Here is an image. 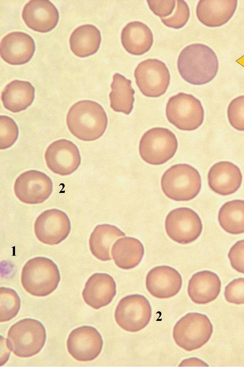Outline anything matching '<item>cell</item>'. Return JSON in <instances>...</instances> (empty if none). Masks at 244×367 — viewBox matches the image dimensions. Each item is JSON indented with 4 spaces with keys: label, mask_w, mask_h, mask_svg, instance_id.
Masks as SVG:
<instances>
[{
    "label": "cell",
    "mask_w": 244,
    "mask_h": 367,
    "mask_svg": "<svg viewBox=\"0 0 244 367\" xmlns=\"http://www.w3.org/2000/svg\"><path fill=\"white\" fill-rule=\"evenodd\" d=\"M0 322L8 321L14 317L18 313L20 306V298L16 292L10 288L1 287Z\"/></svg>",
    "instance_id": "f546056e"
},
{
    "label": "cell",
    "mask_w": 244,
    "mask_h": 367,
    "mask_svg": "<svg viewBox=\"0 0 244 367\" xmlns=\"http://www.w3.org/2000/svg\"><path fill=\"white\" fill-rule=\"evenodd\" d=\"M101 42L99 30L92 25H84L76 28L70 38V48L73 53L80 58L95 54Z\"/></svg>",
    "instance_id": "4316f807"
},
{
    "label": "cell",
    "mask_w": 244,
    "mask_h": 367,
    "mask_svg": "<svg viewBox=\"0 0 244 367\" xmlns=\"http://www.w3.org/2000/svg\"><path fill=\"white\" fill-rule=\"evenodd\" d=\"M134 77L140 91L148 97H158L164 94L170 81L166 64L156 59H147L138 64Z\"/></svg>",
    "instance_id": "30bf717a"
},
{
    "label": "cell",
    "mask_w": 244,
    "mask_h": 367,
    "mask_svg": "<svg viewBox=\"0 0 244 367\" xmlns=\"http://www.w3.org/2000/svg\"><path fill=\"white\" fill-rule=\"evenodd\" d=\"M178 68L186 81L201 85L210 82L216 77L218 61L210 47L202 44H194L186 46L180 53Z\"/></svg>",
    "instance_id": "6da1fadb"
},
{
    "label": "cell",
    "mask_w": 244,
    "mask_h": 367,
    "mask_svg": "<svg viewBox=\"0 0 244 367\" xmlns=\"http://www.w3.org/2000/svg\"><path fill=\"white\" fill-rule=\"evenodd\" d=\"M144 252L142 243L138 239L131 237L118 239L113 244L111 251L116 265L124 269H132L138 265Z\"/></svg>",
    "instance_id": "d4e9b609"
},
{
    "label": "cell",
    "mask_w": 244,
    "mask_h": 367,
    "mask_svg": "<svg viewBox=\"0 0 244 367\" xmlns=\"http://www.w3.org/2000/svg\"><path fill=\"white\" fill-rule=\"evenodd\" d=\"M66 121L70 133L84 141L100 138L108 125L107 116L102 107L88 100L74 104L68 111Z\"/></svg>",
    "instance_id": "7a4b0ae2"
},
{
    "label": "cell",
    "mask_w": 244,
    "mask_h": 367,
    "mask_svg": "<svg viewBox=\"0 0 244 367\" xmlns=\"http://www.w3.org/2000/svg\"><path fill=\"white\" fill-rule=\"evenodd\" d=\"M179 366H208V365L199 358L191 357L182 361Z\"/></svg>",
    "instance_id": "8d00e7d4"
},
{
    "label": "cell",
    "mask_w": 244,
    "mask_h": 367,
    "mask_svg": "<svg viewBox=\"0 0 244 367\" xmlns=\"http://www.w3.org/2000/svg\"><path fill=\"white\" fill-rule=\"evenodd\" d=\"M66 344L68 352L74 359L88 361L98 356L102 350L103 340L96 328L84 325L75 328L70 333Z\"/></svg>",
    "instance_id": "5bb4252c"
},
{
    "label": "cell",
    "mask_w": 244,
    "mask_h": 367,
    "mask_svg": "<svg viewBox=\"0 0 244 367\" xmlns=\"http://www.w3.org/2000/svg\"><path fill=\"white\" fill-rule=\"evenodd\" d=\"M230 123L236 129L244 131V95L233 99L228 108Z\"/></svg>",
    "instance_id": "d6a6232c"
},
{
    "label": "cell",
    "mask_w": 244,
    "mask_h": 367,
    "mask_svg": "<svg viewBox=\"0 0 244 367\" xmlns=\"http://www.w3.org/2000/svg\"><path fill=\"white\" fill-rule=\"evenodd\" d=\"M45 160L52 172L65 176L76 170L80 164L81 157L76 146L72 141L63 139L55 141L48 146Z\"/></svg>",
    "instance_id": "9a60e30c"
},
{
    "label": "cell",
    "mask_w": 244,
    "mask_h": 367,
    "mask_svg": "<svg viewBox=\"0 0 244 367\" xmlns=\"http://www.w3.org/2000/svg\"><path fill=\"white\" fill-rule=\"evenodd\" d=\"M126 234L117 227L104 224L97 225L92 233L89 245L94 257L102 261L112 259L110 250L114 243Z\"/></svg>",
    "instance_id": "484cf974"
},
{
    "label": "cell",
    "mask_w": 244,
    "mask_h": 367,
    "mask_svg": "<svg viewBox=\"0 0 244 367\" xmlns=\"http://www.w3.org/2000/svg\"><path fill=\"white\" fill-rule=\"evenodd\" d=\"M35 89L28 81L15 80L8 83L2 92L4 107L16 113L26 110L33 102Z\"/></svg>",
    "instance_id": "cb8c5ba5"
},
{
    "label": "cell",
    "mask_w": 244,
    "mask_h": 367,
    "mask_svg": "<svg viewBox=\"0 0 244 367\" xmlns=\"http://www.w3.org/2000/svg\"><path fill=\"white\" fill-rule=\"evenodd\" d=\"M228 257L232 267L244 273V239L237 241L230 248Z\"/></svg>",
    "instance_id": "e575fe53"
},
{
    "label": "cell",
    "mask_w": 244,
    "mask_h": 367,
    "mask_svg": "<svg viewBox=\"0 0 244 367\" xmlns=\"http://www.w3.org/2000/svg\"><path fill=\"white\" fill-rule=\"evenodd\" d=\"M131 84L130 80L118 73L113 76L112 91L109 97L110 107L114 111L122 112L126 115L132 112L134 101V91Z\"/></svg>",
    "instance_id": "83f0119b"
},
{
    "label": "cell",
    "mask_w": 244,
    "mask_h": 367,
    "mask_svg": "<svg viewBox=\"0 0 244 367\" xmlns=\"http://www.w3.org/2000/svg\"><path fill=\"white\" fill-rule=\"evenodd\" d=\"M176 3V6L174 14L160 19L166 26L178 29L182 28L188 22L190 18V9L184 1L178 0Z\"/></svg>",
    "instance_id": "1f68e13d"
},
{
    "label": "cell",
    "mask_w": 244,
    "mask_h": 367,
    "mask_svg": "<svg viewBox=\"0 0 244 367\" xmlns=\"http://www.w3.org/2000/svg\"><path fill=\"white\" fill-rule=\"evenodd\" d=\"M121 41L124 49L134 55H142L148 52L152 45L154 38L150 29L138 21L128 23L123 29Z\"/></svg>",
    "instance_id": "603a6c76"
},
{
    "label": "cell",
    "mask_w": 244,
    "mask_h": 367,
    "mask_svg": "<svg viewBox=\"0 0 244 367\" xmlns=\"http://www.w3.org/2000/svg\"><path fill=\"white\" fill-rule=\"evenodd\" d=\"M116 292V284L112 276L106 273H96L86 282L82 295L87 304L99 309L110 304Z\"/></svg>",
    "instance_id": "d6986e66"
},
{
    "label": "cell",
    "mask_w": 244,
    "mask_h": 367,
    "mask_svg": "<svg viewBox=\"0 0 244 367\" xmlns=\"http://www.w3.org/2000/svg\"><path fill=\"white\" fill-rule=\"evenodd\" d=\"M208 179V185L212 191L222 195H228L239 189L242 182V175L240 168L235 164L222 161L210 168Z\"/></svg>",
    "instance_id": "ffe728a7"
},
{
    "label": "cell",
    "mask_w": 244,
    "mask_h": 367,
    "mask_svg": "<svg viewBox=\"0 0 244 367\" xmlns=\"http://www.w3.org/2000/svg\"><path fill=\"white\" fill-rule=\"evenodd\" d=\"M150 10L160 18H165L171 15L174 9L176 1H147Z\"/></svg>",
    "instance_id": "d590c367"
},
{
    "label": "cell",
    "mask_w": 244,
    "mask_h": 367,
    "mask_svg": "<svg viewBox=\"0 0 244 367\" xmlns=\"http://www.w3.org/2000/svg\"><path fill=\"white\" fill-rule=\"evenodd\" d=\"M212 331V325L206 315L190 312L177 321L172 335L178 346L190 351L204 345L210 339Z\"/></svg>",
    "instance_id": "8992f818"
},
{
    "label": "cell",
    "mask_w": 244,
    "mask_h": 367,
    "mask_svg": "<svg viewBox=\"0 0 244 367\" xmlns=\"http://www.w3.org/2000/svg\"><path fill=\"white\" fill-rule=\"evenodd\" d=\"M60 278L58 268L52 260L36 257L24 266L21 283L26 291L32 295L45 296L57 288Z\"/></svg>",
    "instance_id": "3957f363"
},
{
    "label": "cell",
    "mask_w": 244,
    "mask_h": 367,
    "mask_svg": "<svg viewBox=\"0 0 244 367\" xmlns=\"http://www.w3.org/2000/svg\"><path fill=\"white\" fill-rule=\"evenodd\" d=\"M0 149L11 147L18 136V128L15 121L10 117L2 115L0 117Z\"/></svg>",
    "instance_id": "4dcf8cb0"
},
{
    "label": "cell",
    "mask_w": 244,
    "mask_h": 367,
    "mask_svg": "<svg viewBox=\"0 0 244 367\" xmlns=\"http://www.w3.org/2000/svg\"><path fill=\"white\" fill-rule=\"evenodd\" d=\"M146 287L150 294L158 298H167L176 295L182 285V278L178 272L169 266H158L148 273Z\"/></svg>",
    "instance_id": "e0dca14e"
},
{
    "label": "cell",
    "mask_w": 244,
    "mask_h": 367,
    "mask_svg": "<svg viewBox=\"0 0 244 367\" xmlns=\"http://www.w3.org/2000/svg\"><path fill=\"white\" fill-rule=\"evenodd\" d=\"M237 3L236 0H200L196 9L197 18L207 27H220L232 17Z\"/></svg>",
    "instance_id": "44dd1931"
},
{
    "label": "cell",
    "mask_w": 244,
    "mask_h": 367,
    "mask_svg": "<svg viewBox=\"0 0 244 367\" xmlns=\"http://www.w3.org/2000/svg\"><path fill=\"white\" fill-rule=\"evenodd\" d=\"M152 316L148 300L142 295L135 294L123 297L114 312L117 324L128 332H138L144 328Z\"/></svg>",
    "instance_id": "9c48e42d"
},
{
    "label": "cell",
    "mask_w": 244,
    "mask_h": 367,
    "mask_svg": "<svg viewBox=\"0 0 244 367\" xmlns=\"http://www.w3.org/2000/svg\"><path fill=\"white\" fill-rule=\"evenodd\" d=\"M166 111L168 121L181 130H194L204 121V111L201 102L190 94L180 93L172 97Z\"/></svg>",
    "instance_id": "ba28073f"
},
{
    "label": "cell",
    "mask_w": 244,
    "mask_h": 367,
    "mask_svg": "<svg viewBox=\"0 0 244 367\" xmlns=\"http://www.w3.org/2000/svg\"><path fill=\"white\" fill-rule=\"evenodd\" d=\"M22 18L32 30L46 33L56 26L59 14L56 8L50 1L32 0L24 6Z\"/></svg>",
    "instance_id": "2e32d148"
},
{
    "label": "cell",
    "mask_w": 244,
    "mask_h": 367,
    "mask_svg": "<svg viewBox=\"0 0 244 367\" xmlns=\"http://www.w3.org/2000/svg\"><path fill=\"white\" fill-rule=\"evenodd\" d=\"M46 332L38 320L24 318L10 328L6 344L10 351L17 356L28 357L38 353L44 345Z\"/></svg>",
    "instance_id": "277c9868"
},
{
    "label": "cell",
    "mask_w": 244,
    "mask_h": 367,
    "mask_svg": "<svg viewBox=\"0 0 244 367\" xmlns=\"http://www.w3.org/2000/svg\"><path fill=\"white\" fill-rule=\"evenodd\" d=\"M70 228L67 214L57 209L42 212L37 217L34 225V233L38 240L50 245L58 244L64 240Z\"/></svg>",
    "instance_id": "4fadbf2b"
},
{
    "label": "cell",
    "mask_w": 244,
    "mask_h": 367,
    "mask_svg": "<svg viewBox=\"0 0 244 367\" xmlns=\"http://www.w3.org/2000/svg\"><path fill=\"white\" fill-rule=\"evenodd\" d=\"M224 297L230 303L244 304V278L234 279L230 282L225 288Z\"/></svg>",
    "instance_id": "836d02e7"
},
{
    "label": "cell",
    "mask_w": 244,
    "mask_h": 367,
    "mask_svg": "<svg viewBox=\"0 0 244 367\" xmlns=\"http://www.w3.org/2000/svg\"><path fill=\"white\" fill-rule=\"evenodd\" d=\"M218 220L228 233H244V200H234L224 203L219 210Z\"/></svg>",
    "instance_id": "f1b7e54d"
},
{
    "label": "cell",
    "mask_w": 244,
    "mask_h": 367,
    "mask_svg": "<svg viewBox=\"0 0 244 367\" xmlns=\"http://www.w3.org/2000/svg\"><path fill=\"white\" fill-rule=\"evenodd\" d=\"M161 186L164 194L176 201H189L199 193L201 177L198 171L186 164L172 166L162 176Z\"/></svg>",
    "instance_id": "5b68a950"
},
{
    "label": "cell",
    "mask_w": 244,
    "mask_h": 367,
    "mask_svg": "<svg viewBox=\"0 0 244 367\" xmlns=\"http://www.w3.org/2000/svg\"><path fill=\"white\" fill-rule=\"evenodd\" d=\"M220 287V280L216 273L203 270L196 273L190 278L188 293L194 302L206 304L216 298Z\"/></svg>",
    "instance_id": "7402d4cb"
},
{
    "label": "cell",
    "mask_w": 244,
    "mask_h": 367,
    "mask_svg": "<svg viewBox=\"0 0 244 367\" xmlns=\"http://www.w3.org/2000/svg\"><path fill=\"white\" fill-rule=\"evenodd\" d=\"M178 140L169 129L156 127L148 130L142 136L139 145L142 158L152 165L162 164L175 154Z\"/></svg>",
    "instance_id": "52a82bcc"
},
{
    "label": "cell",
    "mask_w": 244,
    "mask_h": 367,
    "mask_svg": "<svg viewBox=\"0 0 244 367\" xmlns=\"http://www.w3.org/2000/svg\"><path fill=\"white\" fill-rule=\"evenodd\" d=\"M166 234L174 241L186 244L200 235L202 224L198 215L192 209L180 207L172 210L165 221Z\"/></svg>",
    "instance_id": "8fae6325"
},
{
    "label": "cell",
    "mask_w": 244,
    "mask_h": 367,
    "mask_svg": "<svg viewBox=\"0 0 244 367\" xmlns=\"http://www.w3.org/2000/svg\"><path fill=\"white\" fill-rule=\"evenodd\" d=\"M52 182L45 173L31 170L22 173L16 180L14 192L16 197L28 204H40L52 192Z\"/></svg>",
    "instance_id": "7c38bea8"
},
{
    "label": "cell",
    "mask_w": 244,
    "mask_h": 367,
    "mask_svg": "<svg viewBox=\"0 0 244 367\" xmlns=\"http://www.w3.org/2000/svg\"><path fill=\"white\" fill-rule=\"evenodd\" d=\"M35 43L31 36L21 32H14L5 36L0 42L1 58L12 65L28 63L35 51Z\"/></svg>",
    "instance_id": "ac0fdd59"
}]
</instances>
